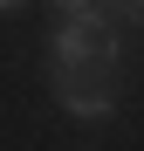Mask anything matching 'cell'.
<instances>
[{
    "label": "cell",
    "mask_w": 144,
    "mask_h": 151,
    "mask_svg": "<svg viewBox=\"0 0 144 151\" xmlns=\"http://www.w3.org/2000/svg\"><path fill=\"white\" fill-rule=\"evenodd\" d=\"M117 55H124V41L103 7L62 14V28L48 35V69H117Z\"/></svg>",
    "instance_id": "6da1fadb"
},
{
    "label": "cell",
    "mask_w": 144,
    "mask_h": 151,
    "mask_svg": "<svg viewBox=\"0 0 144 151\" xmlns=\"http://www.w3.org/2000/svg\"><path fill=\"white\" fill-rule=\"evenodd\" d=\"M117 69H48V83H55V103L69 117H82V124H103L117 110V83H110Z\"/></svg>",
    "instance_id": "7a4b0ae2"
},
{
    "label": "cell",
    "mask_w": 144,
    "mask_h": 151,
    "mask_svg": "<svg viewBox=\"0 0 144 151\" xmlns=\"http://www.w3.org/2000/svg\"><path fill=\"white\" fill-rule=\"evenodd\" d=\"M55 7H62V14H82V7H96V0H55Z\"/></svg>",
    "instance_id": "277c9868"
},
{
    "label": "cell",
    "mask_w": 144,
    "mask_h": 151,
    "mask_svg": "<svg viewBox=\"0 0 144 151\" xmlns=\"http://www.w3.org/2000/svg\"><path fill=\"white\" fill-rule=\"evenodd\" d=\"M0 7H21V0H0Z\"/></svg>",
    "instance_id": "5b68a950"
},
{
    "label": "cell",
    "mask_w": 144,
    "mask_h": 151,
    "mask_svg": "<svg viewBox=\"0 0 144 151\" xmlns=\"http://www.w3.org/2000/svg\"><path fill=\"white\" fill-rule=\"evenodd\" d=\"M103 14H124V21H144V0H103Z\"/></svg>",
    "instance_id": "3957f363"
}]
</instances>
